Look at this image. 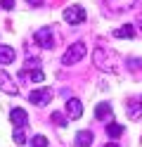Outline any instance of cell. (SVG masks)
<instances>
[{
	"label": "cell",
	"mask_w": 142,
	"mask_h": 147,
	"mask_svg": "<svg viewBox=\"0 0 142 147\" xmlns=\"http://www.w3.org/2000/svg\"><path fill=\"white\" fill-rule=\"evenodd\" d=\"M92 59H95V64H97L100 69H104V71H116L118 67L114 62H116V55H114L111 50H107V48H97L95 50V55H92Z\"/></svg>",
	"instance_id": "1"
},
{
	"label": "cell",
	"mask_w": 142,
	"mask_h": 147,
	"mask_svg": "<svg viewBox=\"0 0 142 147\" xmlns=\"http://www.w3.org/2000/svg\"><path fill=\"white\" fill-rule=\"evenodd\" d=\"M85 57V43H73L69 50H66L64 55H62V64H66V67H71V64H76V62H81Z\"/></svg>",
	"instance_id": "2"
},
{
	"label": "cell",
	"mask_w": 142,
	"mask_h": 147,
	"mask_svg": "<svg viewBox=\"0 0 142 147\" xmlns=\"http://www.w3.org/2000/svg\"><path fill=\"white\" fill-rule=\"evenodd\" d=\"M33 40H36V45H40V48H45V50L55 48V36H52V29H50V26L38 29L36 36H33Z\"/></svg>",
	"instance_id": "3"
},
{
	"label": "cell",
	"mask_w": 142,
	"mask_h": 147,
	"mask_svg": "<svg viewBox=\"0 0 142 147\" xmlns=\"http://www.w3.org/2000/svg\"><path fill=\"white\" fill-rule=\"evenodd\" d=\"M64 22L66 24H83L85 22V10H83V7L81 5H71V7H66V10H64Z\"/></svg>",
	"instance_id": "4"
},
{
	"label": "cell",
	"mask_w": 142,
	"mask_h": 147,
	"mask_svg": "<svg viewBox=\"0 0 142 147\" xmlns=\"http://www.w3.org/2000/svg\"><path fill=\"white\" fill-rule=\"evenodd\" d=\"M28 100H31L33 105H38V107H45V105L52 100V90H50V88H43V90H33V93L28 95Z\"/></svg>",
	"instance_id": "5"
},
{
	"label": "cell",
	"mask_w": 142,
	"mask_h": 147,
	"mask_svg": "<svg viewBox=\"0 0 142 147\" xmlns=\"http://www.w3.org/2000/svg\"><path fill=\"white\" fill-rule=\"evenodd\" d=\"M9 121L14 123V128H26L28 126V114L22 107H14L12 112H9Z\"/></svg>",
	"instance_id": "6"
},
{
	"label": "cell",
	"mask_w": 142,
	"mask_h": 147,
	"mask_svg": "<svg viewBox=\"0 0 142 147\" xmlns=\"http://www.w3.org/2000/svg\"><path fill=\"white\" fill-rule=\"evenodd\" d=\"M0 90H5L7 95H17L19 93V86L12 81V76L5 74V71H0Z\"/></svg>",
	"instance_id": "7"
},
{
	"label": "cell",
	"mask_w": 142,
	"mask_h": 147,
	"mask_svg": "<svg viewBox=\"0 0 142 147\" xmlns=\"http://www.w3.org/2000/svg\"><path fill=\"white\" fill-rule=\"evenodd\" d=\"M66 114H69V119H81L83 116V105H81V100H66Z\"/></svg>",
	"instance_id": "8"
},
{
	"label": "cell",
	"mask_w": 142,
	"mask_h": 147,
	"mask_svg": "<svg viewBox=\"0 0 142 147\" xmlns=\"http://www.w3.org/2000/svg\"><path fill=\"white\" fill-rule=\"evenodd\" d=\"M19 78L33 81V83H40V81L45 78V74H43V69H22V71H19Z\"/></svg>",
	"instance_id": "9"
},
{
	"label": "cell",
	"mask_w": 142,
	"mask_h": 147,
	"mask_svg": "<svg viewBox=\"0 0 142 147\" xmlns=\"http://www.w3.org/2000/svg\"><path fill=\"white\" fill-rule=\"evenodd\" d=\"M95 116H97V121H107V119H111V105L109 102H100L97 107H95Z\"/></svg>",
	"instance_id": "10"
},
{
	"label": "cell",
	"mask_w": 142,
	"mask_h": 147,
	"mask_svg": "<svg viewBox=\"0 0 142 147\" xmlns=\"http://www.w3.org/2000/svg\"><path fill=\"white\" fill-rule=\"evenodd\" d=\"M14 48H9V45H0V64H12L14 62Z\"/></svg>",
	"instance_id": "11"
},
{
	"label": "cell",
	"mask_w": 142,
	"mask_h": 147,
	"mask_svg": "<svg viewBox=\"0 0 142 147\" xmlns=\"http://www.w3.org/2000/svg\"><path fill=\"white\" fill-rule=\"evenodd\" d=\"M107 5L111 7V10L123 12V10H130V7L135 5V0H107Z\"/></svg>",
	"instance_id": "12"
},
{
	"label": "cell",
	"mask_w": 142,
	"mask_h": 147,
	"mask_svg": "<svg viewBox=\"0 0 142 147\" xmlns=\"http://www.w3.org/2000/svg\"><path fill=\"white\" fill-rule=\"evenodd\" d=\"M76 145H78V147H90V145H92V133H90V131L76 133Z\"/></svg>",
	"instance_id": "13"
},
{
	"label": "cell",
	"mask_w": 142,
	"mask_h": 147,
	"mask_svg": "<svg viewBox=\"0 0 142 147\" xmlns=\"http://www.w3.org/2000/svg\"><path fill=\"white\" fill-rule=\"evenodd\" d=\"M114 36H116V38H133V36H135V26L133 24H123L121 29L114 31Z\"/></svg>",
	"instance_id": "14"
},
{
	"label": "cell",
	"mask_w": 142,
	"mask_h": 147,
	"mask_svg": "<svg viewBox=\"0 0 142 147\" xmlns=\"http://www.w3.org/2000/svg\"><path fill=\"white\" fill-rule=\"evenodd\" d=\"M107 135H109V138L123 135V126H121V123H109V126H107Z\"/></svg>",
	"instance_id": "15"
},
{
	"label": "cell",
	"mask_w": 142,
	"mask_h": 147,
	"mask_svg": "<svg viewBox=\"0 0 142 147\" xmlns=\"http://www.w3.org/2000/svg\"><path fill=\"white\" fill-rule=\"evenodd\" d=\"M12 138H14V142H17V145H24V142H26V128H14Z\"/></svg>",
	"instance_id": "16"
},
{
	"label": "cell",
	"mask_w": 142,
	"mask_h": 147,
	"mask_svg": "<svg viewBox=\"0 0 142 147\" xmlns=\"http://www.w3.org/2000/svg\"><path fill=\"white\" fill-rule=\"evenodd\" d=\"M52 123H55V126H62V128H64L66 123H69V119H64V116H62V112H55V114H52Z\"/></svg>",
	"instance_id": "17"
},
{
	"label": "cell",
	"mask_w": 142,
	"mask_h": 147,
	"mask_svg": "<svg viewBox=\"0 0 142 147\" xmlns=\"http://www.w3.org/2000/svg\"><path fill=\"white\" fill-rule=\"evenodd\" d=\"M31 147H47V138H45V135H33Z\"/></svg>",
	"instance_id": "18"
},
{
	"label": "cell",
	"mask_w": 142,
	"mask_h": 147,
	"mask_svg": "<svg viewBox=\"0 0 142 147\" xmlns=\"http://www.w3.org/2000/svg\"><path fill=\"white\" fill-rule=\"evenodd\" d=\"M128 69H130V71L142 69V59H128Z\"/></svg>",
	"instance_id": "19"
},
{
	"label": "cell",
	"mask_w": 142,
	"mask_h": 147,
	"mask_svg": "<svg viewBox=\"0 0 142 147\" xmlns=\"http://www.w3.org/2000/svg\"><path fill=\"white\" fill-rule=\"evenodd\" d=\"M3 10H14V0H0Z\"/></svg>",
	"instance_id": "20"
},
{
	"label": "cell",
	"mask_w": 142,
	"mask_h": 147,
	"mask_svg": "<svg viewBox=\"0 0 142 147\" xmlns=\"http://www.w3.org/2000/svg\"><path fill=\"white\" fill-rule=\"evenodd\" d=\"M140 114H142V97L137 100V112H130V119H137Z\"/></svg>",
	"instance_id": "21"
},
{
	"label": "cell",
	"mask_w": 142,
	"mask_h": 147,
	"mask_svg": "<svg viewBox=\"0 0 142 147\" xmlns=\"http://www.w3.org/2000/svg\"><path fill=\"white\" fill-rule=\"evenodd\" d=\"M26 3L31 5V7H38V5H43V0H26Z\"/></svg>",
	"instance_id": "22"
},
{
	"label": "cell",
	"mask_w": 142,
	"mask_h": 147,
	"mask_svg": "<svg viewBox=\"0 0 142 147\" xmlns=\"http://www.w3.org/2000/svg\"><path fill=\"white\" fill-rule=\"evenodd\" d=\"M104 147H118V145H114V142H109V145H104Z\"/></svg>",
	"instance_id": "23"
},
{
	"label": "cell",
	"mask_w": 142,
	"mask_h": 147,
	"mask_svg": "<svg viewBox=\"0 0 142 147\" xmlns=\"http://www.w3.org/2000/svg\"><path fill=\"white\" fill-rule=\"evenodd\" d=\"M140 29H142V17H140Z\"/></svg>",
	"instance_id": "24"
}]
</instances>
